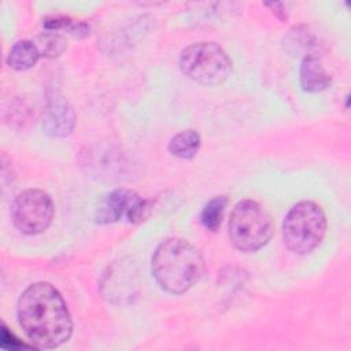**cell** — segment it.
Returning a JSON list of instances; mask_svg holds the SVG:
<instances>
[{
  "mask_svg": "<svg viewBox=\"0 0 351 351\" xmlns=\"http://www.w3.org/2000/svg\"><path fill=\"white\" fill-rule=\"evenodd\" d=\"M16 315L34 347L56 348L71 336L73 321L67 304L49 282L38 281L29 285L18 299Z\"/></svg>",
  "mask_w": 351,
  "mask_h": 351,
  "instance_id": "1",
  "label": "cell"
},
{
  "mask_svg": "<svg viewBox=\"0 0 351 351\" xmlns=\"http://www.w3.org/2000/svg\"><path fill=\"white\" fill-rule=\"evenodd\" d=\"M202 252L188 240L170 237L162 241L152 258L151 271L166 292L180 295L191 289L204 273Z\"/></svg>",
  "mask_w": 351,
  "mask_h": 351,
  "instance_id": "2",
  "label": "cell"
},
{
  "mask_svg": "<svg viewBox=\"0 0 351 351\" xmlns=\"http://www.w3.org/2000/svg\"><path fill=\"white\" fill-rule=\"evenodd\" d=\"M228 229L234 248L241 252H255L269 243L273 222L258 202L244 199L233 207Z\"/></svg>",
  "mask_w": 351,
  "mask_h": 351,
  "instance_id": "3",
  "label": "cell"
},
{
  "mask_svg": "<svg viewBox=\"0 0 351 351\" xmlns=\"http://www.w3.org/2000/svg\"><path fill=\"white\" fill-rule=\"evenodd\" d=\"M326 232L324 210L314 202L303 200L289 208L282 223L285 245L299 255L311 252L322 241Z\"/></svg>",
  "mask_w": 351,
  "mask_h": 351,
  "instance_id": "4",
  "label": "cell"
},
{
  "mask_svg": "<svg viewBox=\"0 0 351 351\" xmlns=\"http://www.w3.org/2000/svg\"><path fill=\"white\" fill-rule=\"evenodd\" d=\"M180 69L195 82L218 85L229 77L232 62L218 44L200 41L182 49L180 55Z\"/></svg>",
  "mask_w": 351,
  "mask_h": 351,
  "instance_id": "5",
  "label": "cell"
},
{
  "mask_svg": "<svg viewBox=\"0 0 351 351\" xmlns=\"http://www.w3.org/2000/svg\"><path fill=\"white\" fill-rule=\"evenodd\" d=\"M51 196L41 189H26L12 202L11 218L23 234H37L45 230L53 218Z\"/></svg>",
  "mask_w": 351,
  "mask_h": 351,
  "instance_id": "6",
  "label": "cell"
},
{
  "mask_svg": "<svg viewBox=\"0 0 351 351\" xmlns=\"http://www.w3.org/2000/svg\"><path fill=\"white\" fill-rule=\"evenodd\" d=\"M148 203L134 191L119 188L110 192L96 208V222L111 223L125 217L129 222H140L147 217Z\"/></svg>",
  "mask_w": 351,
  "mask_h": 351,
  "instance_id": "7",
  "label": "cell"
},
{
  "mask_svg": "<svg viewBox=\"0 0 351 351\" xmlns=\"http://www.w3.org/2000/svg\"><path fill=\"white\" fill-rule=\"evenodd\" d=\"M75 125V112L70 103L60 95H52L43 112V129L52 137L69 136Z\"/></svg>",
  "mask_w": 351,
  "mask_h": 351,
  "instance_id": "8",
  "label": "cell"
},
{
  "mask_svg": "<svg viewBox=\"0 0 351 351\" xmlns=\"http://www.w3.org/2000/svg\"><path fill=\"white\" fill-rule=\"evenodd\" d=\"M299 80L303 90L311 93L325 90L330 85L329 73L324 69L321 62L313 55H307L303 58L300 63Z\"/></svg>",
  "mask_w": 351,
  "mask_h": 351,
  "instance_id": "9",
  "label": "cell"
},
{
  "mask_svg": "<svg viewBox=\"0 0 351 351\" xmlns=\"http://www.w3.org/2000/svg\"><path fill=\"white\" fill-rule=\"evenodd\" d=\"M40 52L30 40H21L15 43L7 56V64L14 70H27L34 66L40 58Z\"/></svg>",
  "mask_w": 351,
  "mask_h": 351,
  "instance_id": "10",
  "label": "cell"
},
{
  "mask_svg": "<svg viewBox=\"0 0 351 351\" xmlns=\"http://www.w3.org/2000/svg\"><path fill=\"white\" fill-rule=\"evenodd\" d=\"M200 148V134L193 129L181 130L169 141V152L181 159H192Z\"/></svg>",
  "mask_w": 351,
  "mask_h": 351,
  "instance_id": "11",
  "label": "cell"
},
{
  "mask_svg": "<svg viewBox=\"0 0 351 351\" xmlns=\"http://www.w3.org/2000/svg\"><path fill=\"white\" fill-rule=\"evenodd\" d=\"M226 204H228V197L225 195L215 196L206 203L200 214V222L207 230H211V232L218 230L222 222Z\"/></svg>",
  "mask_w": 351,
  "mask_h": 351,
  "instance_id": "12",
  "label": "cell"
},
{
  "mask_svg": "<svg viewBox=\"0 0 351 351\" xmlns=\"http://www.w3.org/2000/svg\"><path fill=\"white\" fill-rule=\"evenodd\" d=\"M44 27L51 32L56 30H67L75 37H85L89 34V26L84 22H75L69 16L63 15H51L47 16L43 22Z\"/></svg>",
  "mask_w": 351,
  "mask_h": 351,
  "instance_id": "13",
  "label": "cell"
},
{
  "mask_svg": "<svg viewBox=\"0 0 351 351\" xmlns=\"http://www.w3.org/2000/svg\"><path fill=\"white\" fill-rule=\"evenodd\" d=\"M34 44L41 56L56 58L64 52L67 43L63 36L56 33H43L36 37Z\"/></svg>",
  "mask_w": 351,
  "mask_h": 351,
  "instance_id": "14",
  "label": "cell"
},
{
  "mask_svg": "<svg viewBox=\"0 0 351 351\" xmlns=\"http://www.w3.org/2000/svg\"><path fill=\"white\" fill-rule=\"evenodd\" d=\"M1 347L5 348V350H15V348L27 347V346L21 343L11 332L7 330L5 326H3V329H1Z\"/></svg>",
  "mask_w": 351,
  "mask_h": 351,
  "instance_id": "15",
  "label": "cell"
},
{
  "mask_svg": "<svg viewBox=\"0 0 351 351\" xmlns=\"http://www.w3.org/2000/svg\"><path fill=\"white\" fill-rule=\"evenodd\" d=\"M267 7H270L273 10V12L282 21H285L288 16H287V10L284 8V3H266Z\"/></svg>",
  "mask_w": 351,
  "mask_h": 351,
  "instance_id": "16",
  "label": "cell"
}]
</instances>
